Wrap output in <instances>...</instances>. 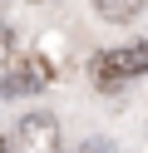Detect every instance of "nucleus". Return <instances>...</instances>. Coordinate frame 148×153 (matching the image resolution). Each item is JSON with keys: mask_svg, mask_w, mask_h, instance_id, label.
Returning <instances> with one entry per match:
<instances>
[{"mask_svg": "<svg viewBox=\"0 0 148 153\" xmlns=\"http://www.w3.org/2000/svg\"><path fill=\"white\" fill-rule=\"evenodd\" d=\"M89 74H94V84H99V89H123L128 79L148 74V40H133V45H114V50L94 54Z\"/></svg>", "mask_w": 148, "mask_h": 153, "instance_id": "obj_1", "label": "nucleus"}, {"mask_svg": "<svg viewBox=\"0 0 148 153\" xmlns=\"http://www.w3.org/2000/svg\"><path fill=\"white\" fill-rule=\"evenodd\" d=\"M49 79H54L49 59H39V54H25V59H15L5 74H0V94H5V99H20V94H39V89H49Z\"/></svg>", "mask_w": 148, "mask_h": 153, "instance_id": "obj_2", "label": "nucleus"}, {"mask_svg": "<svg viewBox=\"0 0 148 153\" xmlns=\"http://www.w3.org/2000/svg\"><path fill=\"white\" fill-rule=\"evenodd\" d=\"M15 153H59V123L54 114H25L10 133Z\"/></svg>", "mask_w": 148, "mask_h": 153, "instance_id": "obj_3", "label": "nucleus"}, {"mask_svg": "<svg viewBox=\"0 0 148 153\" xmlns=\"http://www.w3.org/2000/svg\"><path fill=\"white\" fill-rule=\"evenodd\" d=\"M143 5H148V0H94V10L104 15L109 25H128L138 10H143Z\"/></svg>", "mask_w": 148, "mask_h": 153, "instance_id": "obj_4", "label": "nucleus"}, {"mask_svg": "<svg viewBox=\"0 0 148 153\" xmlns=\"http://www.w3.org/2000/svg\"><path fill=\"white\" fill-rule=\"evenodd\" d=\"M74 153H118V143H109V138H84Z\"/></svg>", "mask_w": 148, "mask_h": 153, "instance_id": "obj_5", "label": "nucleus"}, {"mask_svg": "<svg viewBox=\"0 0 148 153\" xmlns=\"http://www.w3.org/2000/svg\"><path fill=\"white\" fill-rule=\"evenodd\" d=\"M5 59H10V30L0 25V64H5Z\"/></svg>", "mask_w": 148, "mask_h": 153, "instance_id": "obj_6", "label": "nucleus"}, {"mask_svg": "<svg viewBox=\"0 0 148 153\" xmlns=\"http://www.w3.org/2000/svg\"><path fill=\"white\" fill-rule=\"evenodd\" d=\"M0 153H15V143H10V138H0Z\"/></svg>", "mask_w": 148, "mask_h": 153, "instance_id": "obj_7", "label": "nucleus"}]
</instances>
